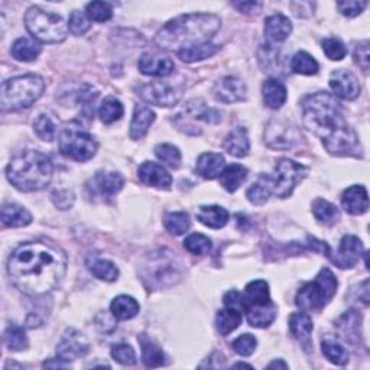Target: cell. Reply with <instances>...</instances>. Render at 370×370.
<instances>
[{
	"instance_id": "6da1fadb",
	"label": "cell",
	"mask_w": 370,
	"mask_h": 370,
	"mask_svg": "<svg viewBox=\"0 0 370 370\" xmlns=\"http://www.w3.org/2000/svg\"><path fill=\"white\" fill-rule=\"evenodd\" d=\"M65 272L64 251L50 243H23L13 250L8 260L12 284L31 297L50 294L60 285Z\"/></svg>"
},
{
	"instance_id": "7a4b0ae2",
	"label": "cell",
	"mask_w": 370,
	"mask_h": 370,
	"mask_svg": "<svg viewBox=\"0 0 370 370\" xmlns=\"http://www.w3.org/2000/svg\"><path fill=\"white\" fill-rule=\"evenodd\" d=\"M304 126L322 141L333 155H358L362 147L356 132L345 119L340 103L334 96L318 92L302 100Z\"/></svg>"
},
{
	"instance_id": "3957f363",
	"label": "cell",
	"mask_w": 370,
	"mask_h": 370,
	"mask_svg": "<svg viewBox=\"0 0 370 370\" xmlns=\"http://www.w3.org/2000/svg\"><path fill=\"white\" fill-rule=\"evenodd\" d=\"M220 26V18L212 13L181 14L159 29L155 43L161 50L180 52L209 43Z\"/></svg>"
},
{
	"instance_id": "277c9868",
	"label": "cell",
	"mask_w": 370,
	"mask_h": 370,
	"mask_svg": "<svg viewBox=\"0 0 370 370\" xmlns=\"http://www.w3.org/2000/svg\"><path fill=\"white\" fill-rule=\"evenodd\" d=\"M54 175L51 159L38 151L26 150L14 155L6 168L9 183L23 192H34L45 188Z\"/></svg>"
},
{
	"instance_id": "5b68a950",
	"label": "cell",
	"mask_w": 370,
	"mask_h": 370,
	"mask_svg": "<svg viewBox=\"0 0 370 370\" xmlns=\"http://www.w3.org/2000/svg\"><path fill=\"white\" fill-rule=\"evenodd\" d=\"M183 265L169 250H156L147 255L141 265L143 284L151 289H162L178 284L183 278Z\"/></svg>"
},
{
	"instance_id": "8992f818",
	"label": "cell",
	"mask_w": 370,
	"mask_h": 370,
	"mask_svg": "<svg viewBox=\"0 0 370 370\" xmlns=\"http://www.w3.org/2000/svg\"><path fill=\"white\" fill-rule=\"evenodd\" d=\"M45 90V81L37 74L13 77L2 84L0 107L2 112H17L31 107Z\"/></svg>"
},
{
	"instance_id": "52a82bcc",
	"label": "cell",
	"mask_w": 370,
	"mask_h": 370,
	"mask_svg": "<svg viewBox=\"0 0 370 370\" xmlns=\"http://www.w3.org/2000/svg\"><path fill=\"white\" fill-rule=\"evenodd\" d=\"M337 278L330 269H321L314 280L305 284L295 297L297 304L302 311L314 313L321 311L327 305L337 292Z\"/></svg>"
},
{
	"instance_id": "ba28073f",
	"label": "cell",
	"mask_w": 370,
	"mask_h": 370,
	"mask_svg": "<svg viewBox=\"0 0 370 370\" xmlns=\"http://www.w3.org/2000/svg\"><path fill=\"white\" fill-rule=\"evenodd\" d=\"M25 25L29 34L45 43L63 42L68 35V25L61 17L42 10L38 6L28 9L25 14Z\"/></svg>"
},
{
	"instance_id": "9c48e42d",
	"label": "cell",
	"mask_w": 370,
	"mask_h": 370,
	"mask_svg": "<svg viewBox=\"0 0 370 370\" xmlns=\"http://www.w3.org/2000/svg\"><path fill=\"white\" fill-rule=\"evenodd\" d=\"M58 143H60V152L64 156L79 162L92 159L97 152L96 139L76 125H70L61 130Z\"/></svg>"
},
{
	"instance_id": "30bf717a",
	"label": "cell",
	"mask_w": 370,
	"mask_h": 370,
	"mask_svg": "<svg viewBox=\"0 0 370 370\" xmlns=\"http://www.w3.org/2000/svg\"><path fill=\"white\" fill-rule=\"evenodd\" d=\"M308 174V169L288 158H282L276 162L275 174L271 176L272 192L279 198H288Z\"/></svg>"
},
{
	"instance_id": "8fae6325",
	"label": "cell",
	"mask_w": 370,
	"mask_h": 370,
	"mask_svg": "<svg viewBox=\"0 0 370 370\" xmlns=\"http://www.w3.org/2000/svg\"><path fill=\"white\" fill-rule=\"evenodd\" d=\"M300 141L298 129L280 121H272L265 129V143L271 150H291Z\"/></svg>"
},
{
	"instance_id": "7c38bea8",
	"label": "cell",
	"mask_w": 370,
	"mask_h": 370,
	"mask_svg": "<svg viewBox=\"0 0 370 370\" xmlns=\"http://www.w3.org/2000/svg\"><path fill=\"white\" fill-rule=\"evenodd\" d=\"M138 96L150 105L159 107H171L178 103L181 93L164 83H150L138 87Z\"/></svg>"
},
{
	"instance_id": "4fadbf2b",
	"label": "cell",
	"mask_w": 370,
	"mask_h": 370,
	"mask_svg": "<svg viewBox=\"0 0 370 370\" xmlns=\"http://www.w3.org/2000/svg\"><path fill=\"white\" fill-rule=\"evenodd\" d=\"M125 185V178L119 172H97L93 178L87 183V189L94 197L112 198Z\"/></svg>"
},
{
	"instance_id": "5bb4252c",
	"label": "cell",
	"mask_w": 370,
	"mask_h": 370,
	"mask_svg": "<svg viewBox=\"0 0 370 370\" xmlns=\"http://www.w3.org/2000/svg\"><path fill=\"white\" fill-rule=\"evenodd\" d=\"M87 351H88V342L81 333L76 330H68L56 347L58 359H61L67 363L85 356Z\"/></svg>"
},
{
	"instance_id": "9a60e30c",
	"label": "cell",
	"mask_w": 370,
	"mask_h": 370,
	"mask_svg": "<svg viewBox=\"0 0 370 370\" xmlns=\"http://www.w3.org/2000/svg\"><path fill=\"white\" fill-rule=\"evenodd\" d=\"M330 88L336 96L345 100H354L360 94V84L356 76L347 70H334L330 76Z\"/></svg>"
},
{
	"instance_id": "2e32d148",
	"label": "cell",
	"mask_w": 370,
	"mask_h": 370,
	"mask_svg": "<svg viewBox=\"0 0 370 370\" xmlns=\"http://www.w3.org/2000/svg\"><path fill=\"white\" fill-rule=\"evenodd\" d=\"M363 254V245L362 240L353 234H346L345 238L340 242L337 256L333 259V262L338 266V268H353L359 262L360 256Z\"/></svg>"
},
{
	"instance_id": "e0dca14e",
	"label": "cell",
	"mask_w": 370,
	"mask_h": 370,
	"mask_svg": "<svg viewBox=\"0 0 370 370\" xmlns=\"http://www.w3.org/2000/svg\"><path fill=\"white\" fill-rule=\"evenodd\" d=\"M138 178L142 184L159 189H168L172 184L169 172L156 162L146 161L138 169Z\"/></svg>"
},
{
	"instance_id": "ac0fdd59",
	"label": "cell",
	"mask_w": 370,
	"mask_h": 370,
	"mask_svg": "<svg viewBox=\"0 0 370 370\" xmlns=\"http://www.w3.org/2000/svg\"><path fill=\"white\" fill-rule=\"evenodd\" d=\"M247 87L245 81L236 77H225L214 85L216 97L223 103H238L246 99Z\"/></svg>"
},
{
	"instance_id": "d6986e66",
	"label": "cell",
	"mask_w": 370,
	"mask_h": 370,
	"mask_svg": "<svg viewBox=\"0 0 370 370\" xmlns=\"http://www.w3.org/2000/svg\"><path fill=\"white\" fill-rule=\"evenodd\" d=\"M342 204L345 210L353 216L364 214L369 209L367 189L363 185H351L342 196Z\"/></svg>"
},
{
	"instance_id": "ffe728a7",
	"label": "cell",
	"mask_w": 370,
	"mask_h": 370,
	"mask_svg": "<svg viewBox=\"0 0 370 370\" xmlns=\"http://www.w3.org/2000/svg\"><path fill=\"white\" fill-rule=\"evenodd\" d=\"M138 67H139V71L145 74V76L167 77L174 71L175 64L172 60H169V58H161V56L145 54L141 56Z\"/></svg>"
},
{
	"instance_id": "44dd1931",
	"label": "cell",
	"mask_w": 370,
	"mask_h": 370,
	"mask_svg": "<svg viewBox=\"0 0 370 370\" xmlns=\"http://www.w3.org/2000/svg\"><path fill=\"white\" fill-rule=\"evenodd\" d=\"M225 168H226L225 156L220 154H214V152H207V154L200 155V158L197 159V165H196L197 174L205 180L217 178V176H220V174L223 172Z\"/></svg>"
},
{
	"instance_id": "7402d4cb",
	"label": "cell",
	"mask_w": 370,
	"mask_h": 370,
	"mask_svg": "<svg viewBox=\"0 0 370 370\" xmlns=\"http://www.w3.org/2000/svg\"><path fill=\"white\" fill-rule=\"evenodd\" d=\"M223 147L225 151H227V154H230L234 158L246 156L250 151V141L246 127L243 126L233 127L225 139Z\"/></svg>"
},
{
	"instance_id": "603a6c76",
	"label": "cell",
	"mask_w": 370,
	"mask_h": 370,
	"mask_svg": "<svg viewBox=\"0 0 370 370\" xmlns=\"http://www.w3.org/2000/svg\"><path fill=\"white\" fill-rule=\"evenodd\" d=\"M292 32L291 21L284 14H274L265 21V37L269 42H284Z\"/></svg>"
},
{
	"instance_id": "cb8c5ba5",
	"label": "cell",
	"mask_w": 370,
	"mask_h": 370,
	"mask_svg": "<svg viewBox=\"0 0 370 370\" xmlns=\"http://www.w3.org/2000/svg\"><path fill=\"white\" fill-rule=\"evenodd\" d=\"M243 311L247 307H262L272 304L271 295H269V285L266 280L258 279L251 280L250 284H247L245 295H243Z\"/></svg>"
},
{
	"instance_id": "d4e9b609",
	"label": "cell",
	"mask_w": 370,
	"mask_h": 370,
	"mask_svg": "<svg viewBox=\"0 0 370 370\" xmlns=\"http://www.w3.org/2000/svg\"><path fill=\"white\" fill-rule=\"evenodd\" d=\"M155 122V113L151 110V107L138 105L135 107V112H133V119L130 123V138L133 141L142 139L152 123Z\"/></svg>"
},
{
	"instance_id": "484cf974",
	"label": "cell",
	"mask_w": 370,
	"mask_h": 370,
	"mask_svg": "<svg viewBox=\"0 0 370 370\" xmlns=\"http://www.w3.org/2000/svg\"><path fill=\"white\" fill-rule=\"evenodd\" d=\"M245 313L246 320L251 327L266 329L275 321L278 316V307L274 302L262 307H247L245 308Z\"/></svg>"
},
{
	"instance_id": "4316f807",
	"label": "cell",
	"mask_w": 370,
	"mask_h": 370,
	"mask_svg": "<svg viewBox=\"0 0 370 370\" xmlns=\"http://www.w3.org/2000/svg\"><path fill=\"white\" fill-rule=\"evenodd\" d=\"M2 223L5 227L10 229L25 227L32 223V216L25 207L14 203H8L2 209Z\"/></svg>"
},
{
	"instance_id": "83f0119b",
	"label": "cell",
	"mask_w": 370,
	"mask_h": 370,
	"mask_svg": "<svg viewBox=\"0 0 370 370\" xmlns=\"http://www.w3.org/2000/svg\"><path fill=\"white\" fill-rule=\"evenodd\" d=\"M262 96L265 100V105L269 109L276 110L284 106L288 94L287 88L282 83L275 79H268L262 84Z\"/></svg>"
},
{
	"instance_id": "f1b7e54d",
	"label": "cell",
	"mask_w": 370,
	"mask_h": 370,
	"mask_svg": "<svg viewBox=\"0 0 370 370\" xmlns=\"http://www.w3.org/2000/svg\"><path fill=\"white\" fill-rule=\"evenodd\" d=\"M200 223L212 229H221L227 225L229 212L220 205H203L197 213Z\"/></svg>"
},
{
	"instance_id": "f546056e",
	"label": "cell",
	"mask_w": 370,
	"mask_h": 370,
	"mask_svg": "<svg viewBox=\"0 0 370 370\" xmlns=\"http://www.w3.org/2000/svg\"><path fill=\"white\" fill-rule=\"evenodd\" d=\"M85 265L88 271H90L97 279L106 280V282H114V280L119 278V269H117V266L107 259H101L99 256H88Z\"/></svg>"
},
{
	"instance_id": "4dcf8cb0",
	"label": "cell",
	"mask_w": 370,
	"mask_h": 370,
	"mask_svg": "<svg viewBox=\"0 0 370 370\" xmlns=\"http://www.w3.org/2000/svg\"><path fill=\"white\" fill-rule=\"evenodd\" d=\"M139 343L142 346V360L146 367H161L167 364L165 353L151 338H147L146 334L139 336Z\"/></svg>"
},
{
	"instance_id": "1f68e13d",
	"label": "cell",
	"mask_w": 370,
	"mask_h": 370,
	"mask_svg": "<svg viewBox=\"0 0 370 370\" xmlns=\"http://www.w3.org/2000/svg\"><path fill=\"white\" fill-rule=\"evenodd\" d=\"M41 51H42V48H41L39 43L34 39H29V38H19L18 41H14V43L12 45V50H10L14 60L23 61V63L37 60Z\"/></svg>"
},
{
	"instance_id": "d6a6232c",
	"label": "cell",
	"mask_w": 370,
	"mask_h": 370,
	"mask_svg": "<svg viewBox=\"0 0 370 370\" xmlns=\"http://www.w3.org/2000/svg\"><path fill=\"white\" fill-rule=\"evenodd\" d=\"M274 194L272 192V184H271V176L262 174L259 175V178L256 183L251 184L246 192V197L251 204L262 205L269 200V197Z\"/></svg>"
},
{
	"instance_id": "836d02e7",
	"label": "cell",
	"mask_w": 370,
	"mask_h": 370,
	"mask_svg": "<svg viewBox=\"0 0 370 370\" xmlns=\"http://www.w3.org/2000/svg\"><path fill=\"white\" fill-rule=\"evenodd\" d=\"M220 185L229 192H234L247 178V168L239 164L229 165L220 174Z\"/></svg>"
},
{
	"instance_id": "e575fe53",
	"label": "cell",
	"mask_w": 370,
	"mask_h": 370,
	"mask_svg": "<svg viewBox=\"0 0 370 370\" xmlns=\"http://www.w3.org/2000/svg\"><path fill=\"white\" fill-rule=\"evenodd\" d=\"M139 304L138 301L129 297V295H119V297H116L112 301L110 309L112 314L117 318V320H130L133 317H136L139 313Z\"/></svg>"
},
{
	"instance_id": "d590c367",
	"label": "cell",
	"mask_w": 370,
	"mask_h": 370,
	"mask_svg": "<svg viewBox=\"0 0 370 370\" xmlns=\"http://www.w3.org/2000/svg\"><path fill=\"white\" fill-rule=\"evenodd\" d=\"M242 314L239 309L234 308H225L217 313L216 317V324H217V330L221 336H229L232 331L239 327L242 322Z\"/></svg>"
},
{
	"instance_id": "8d00e7d4",
	"label": "cell",
	"mask_w": 370,
	"mask_h": 370,
	"mask_svg": "<svg viewBox=\"0 0 370 370\" xmlns=\"http://www.w3.org/2000/svg\"><path fill=\"white\" fill-rule=\"evenodd\" d=\"M313 320L307 313H294L289 317V329L292 336L301 343L309 342V334L313 331Z\"/></svg>"
},
{
	"instance_id": "74e56055",
	"label": "cell",
	"mask_w": 370,
	"mask_h": 370,
	"mask_svg": "<svg viewBox=\"0 0 370 370\" xmlns=\"http://www.w3.org/2000/svg\"><path fill=\"white\" fill-rule=\"evenodd\" d=\"M313 214L325 226H334L340 220V212L337 207L322 198H317L313 204Z\"/></svg>"
},
{
	"instance_id": "f35d334b",
	"label": "cell",
	"mask_w": 370,
	"mask_h": 370,
	"mask_svg": "<svg viewBox=\"0 0 370 370\" xmlns=\"http://www.w3.org/2000/svg\"><path fill=\"white\" fill-rule=\"evenodd\" d=\"M123 113H125L123 105L114 97L105 99V101L101 103V106L99 109V116L105 125H112L117 121H121Z\"/></svg>"
},
{
	"instance_id": "ab89813d",
	"label": "cell",
	"mask_w": 370,
	"mask_h": 370,
	"mask_svg": "<svg viewBox=\"0 0 370 370\" xmlns=\"http://www.w3.org/2000/svg\"><path fill=\"white\" fill-rule=\"evenodd\" d=\"M321 347H322V354L331 363L337 366H345L349 362V351L338 342H336L334 338L329 337L322 340Z\"/></svg>"
},
{
	"instance_id": "60d3db41",
	"label": "cell",
	"mask_w": 370,
	"mask_h": 370,
	"mask_svg": "<svg viewBox=\"0 0 370 370\" xmlns=\"http://www.w3.org/2000/svg\"><path fill=\"white\" fill-rule=\"evenodd\" d=\"M291 68L294 72L302 74V76H316L320 70V65L308 52L300 51L292 56Z\"/></svg>"
},
{
	"instance_id": "b9f144b4",
	"label": "cell",
	"mask_w": 370,
	"mask_h": 370,
	"mask_svg": "<svg viewBox=\"0 0 370 370\" xmlns=\"http://www.w3.org/2000/svg\"><path fill=\"white\" fill-rule=\"evenodd\" d=\"M217 51H218V47L214 45V43L209 42V43H203V45L183 50L176 54H178V56L184 63H197V61L205 60V58L213 56Z\"/></svg>"
},
{
	"instance_id": "7bdbcfd3",
	"label": "cell",
	"mask_w": 370,
	"mask_h": 370,
	"mask_svg": "<svg viewBox=\"0 0 370 370\" xmlns=\"http://www.w3.org/2000/svg\"><path fill=\"white\" fill-rule=\"evenodd\" d=\"M5 345L12 351H22L28 349V337L21 325L12 322L5 331Z\"/></svg>"
},
{
	"instance_id": "ee69618b",
	"label": "cell",
	"mask_w": 370,
	"mask_h": 370,
	"mask_svg": "<svg viewBox=\"0 0 370 370\" xmlns=\"http://www.w3.org/2000/svg\"><path fill=\"white\" fill-rule=\"evenodd\" d=\"M164 225H165V229L171 234L181 236L185 232H188L191 221H189V216L185 212H172L165 216Z\"/></svg>"
},
{
	"instance_id": "f6af8a7d",
	"label": "cell",
	"mask_w": 370,
	"mask_h": 370,
	"mask_svg": "<svg viewBox=\"0 0 370 370\" xmlns=\"http://www.w3.org/2000/svg\"><path fill=\"white\" fill-rule=\"evenodd\" d=\"M155 155L159 161L164 162L169 168H180L181 165V152L176 146L171 143H161L155 147Z\"/></svg>"
},
{
	"instance_id": "bcb514c9",
	"label": "cell",
	"mask_w": 370,
	"mask_h": 370,
	"mask_svg": "<svg viewBox=\"0 0 370 370\" xmlns=\"http://www.w3.org/2000/svg\"><path fill=\"white\" fill-rule=\"evenodd\" d=\"M184 247L192 255H209L212 251V240L204 234L192 233L184 240Z\"/></svg>"
},
{
	"instance_id": "7dc6e473",
	"label": "cell",
	"mask_w": 370,
	"mask_h": 370,
	"mask_svg": "<svg viewBox=\"0 0 370 370\" xmlns=\"http://www.w3.org/2000/svg\"><path fill=\"white\" fill-rule=\"evenodd\" d=\"M34 132L37 133V136L45 142H52L55 139L56 127L54 122L51 121V117L47 114H39L35 122H34Z\"/></svg>"
},
{
	"instance_id": "c3c4849f",
	"label": "cell",
	"mask_w": 370,
	"mask_h": 370,
	"mask_svg": "<svg viewBox=\"0 0 370 370\" xmlns=\"http://www.w3.org/2000/svg\"><path fill=\"white\" fill-rule=\"evenodd\" d=\"M85 14L93 22H107L113 17V9L106 2H92L85 6Z\"/></svg>"
},
{
	"instance_id": "681fc988",
	"label": "cell",
	"mask_w": 370,
	"mask_h": 370,
	"mask_svg": "<svg viewBox=\"0 0 370 370\" xmlns=\"http://www.w3.org/2000/svg\"><path fill=\"white\" fill-rule=\"evenodd\" d=\"M321 45H322L324 54L327 55V58H330L331 61H342L343 58L346 56V54H347L345 43L340 39H336V38L324 39Z\"/></svg>"
},
{
	"instance_id": "f907efd6",
	"label": "cell",
	"mask_w": 370,
	"mask_h": 370,
	"mask_svg": "<svg viewBox=\"0 0 370 370\" xmlns=\"http://www.w3.org/2000/svg\"><path fill=\"white\" fill-rule=\"evenodd\" d=\"M259 61L260 65L268 72H275L280 68L279 63V52L274 50L271 45H263L259 51Z\"/></svg>"
},
{
	"instance_id": "816d5d0a",
	"label": "cell",
	"mask_w": 370,
	"mask_h": 370,
	"mask_svg": "<svg viewBox=\"0 0 370 370\" xmlns=\"http://www.w3.org/2000/svg\"><path fill=\"white\" fill-rule=\"evenodd\" d=\"M92 23L90 19L87 18V14L80 12V10H74L70 14V21H68V29L72 35H84L88 29H90Z\"/></svg>"
},
{
	"instance_id": "f5cc1de1",
	"label": "cell",
	"mask_w": 370,
	"mask_h": 370,
	"mask_svg": "<svg viewBox=\"0 0 370 370\" xmlns=\"http://www.w3.org/2000/svg\"><path fill=\"white\" fill-rule=\"evenodd\" d=\"M112 358L123 366H133L136 363V353L132 346L126 343L116 345L112 347Z\"/></svg>"
},
{
	"instance_id": "db71d44e",
	"label": "cell",
	"mask_w": 370,
	"mask_h": 370,
	"mask_svg": "<svg viewBox=\"0 0 370 370\" xmlns=\"http://www.w3.org/2000/svg\"><path fill=\"white\" fill-rule=\"evenodd\" d=\"M256 346H258V340L255 336H251V334H243V336L238 337L232 345L233 350L245 358L250 356V354H254V351L256 350Z\"/></svg>"
},
{
	"instance_id": "11a10c76",
	"label": "cell",
	"mask_w": 370,
	"mask_h": 370,
	"mask_svg": "<svg viewBox=\"0 0 370 370\" xmlns=\"http://www.w3.org/2000/svg\"><path fill=\"white\" fill-rule=\"evenodd\" d=\"M367 6V2H359V0H346V2H338L337 8L340 13L345 14L347 18H354L360 14L364 8Z\"/></svg>"
},
{
	"instance_id": "9f6ffc18",
	"label": "cell",
	"mask_w": 370,
	"mask_h": 370,
	"mask_svg": "<svg viewBox=\"0 0 370 370\" xmlns=\"http://www.w3.org/2000/svg\"><path fill=\"white\" fill-rule=\"evenodd\" d=\"M353 58H354V63H356L364 72L369 71L370 54H369V42L367 41L359 43V45L356 47V50H354Z\"/></svg>"
},
{
	"instance_id": "6f0895ef",
	"label": "cell",
	"mask_w": 370,
	"mask_h": 370,
	"mask_svg": "<svg viewBox=\"0 0 370 370\" xmlns=\"http://www.w3.org/2000/svg\"><path fill=\"white\" fill-rule=\"evenodd\" d=\"M74 192L70 189H58L52 192V201L60 210H68L74 204Z\"/></svg>"
},
{
	"instance_id": "680465c9",
	"label": "cell",
	"mask_w": 370,
	"mask_h": 370,
	"mask_svg": "<svg viewBox=\"0 0 370 370\" xmlns=\"http://www.w3.org/2000/svg\"><path fill=\"white\" fill-rule=\"evenodd\" d=\"M243 294L238 292V291H229L226 295H225V305L227 308H234V309H239L240 313L243 311Z\"/></svg>"
},
{
	"instance_id": "91938a15",
	"label": "cell",
	"mask_w": 370,
	"mask_h": 370,
	"mask_svg": "<svg viewBox=\"0 0 370 370\" xmlns=\"http://www.w3.org/2000/svg\"><path fill=\"white\" fill-rule=\"evenodd\" d=\"M232 5L238 10H240L242 13H247V14H254V13L256 14L263 8L262 2H234Z\"/></svg>"
},
{
	"instance_id": "94428289",
	"label": "cell",
	"mask_w": 370,
	"mask_h": 370,
	"mask_svg": "<svg viewBox=\"0 0 370 370\" xmlns=\"http://www.w3.org/2000/svg\"><path fill=\"white\" fill-rule=\"evenodd\" d=\"M42 366L43 367H67V363L64 360H60V362H50V360H47V362H43Z\"/></svg>"
},
{
	"instance_id": "6125c7cd",
	"label": "cell",
	"mask_w": 370,
	"mask_h": 370,
	"mask_svg": "<svg viewBox=\"0 0 370 370\" xmlns=\"http://www.w3.org/2000/svg\"><path fill=\"white\" fill-rule=\"evenodd\" d=\"M275 367H282V369H288V364L282 360H274L271 364H268V369H275Z\"/></svg>"
},
{
	"instance_id": "be15d7a7",
	"label": "cell",
	"mask_w": 370,
	"mask_h": 370,
	"mask_svg": "<svg viewBox=\"0 0 370 370\" xmlns=\"http://www.w3.org/2000/svg\"><path fill=\"white\" fill-rule=\"evenodd\" d=\"M234 367H249V369H251V366L250 364H246V363H236Z\"/></svg>"
}]
</instances>
